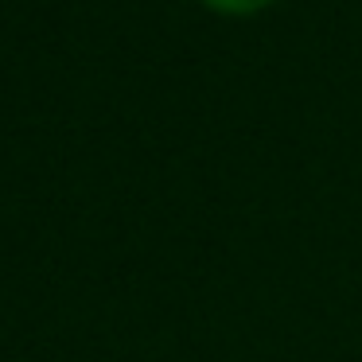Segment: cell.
Listing matches in <instances>:
<instances>
[{
	"mask_svg": "<svg viewBox=\"0 0 362 362\" xmlns=\"http://www.w3.org/2000/svg\"><path fill=\"white\" fill-rule=\"evenodd\" d=\"M203 4L214 12H222V16H253V12L269 8L276 0H203Z\"/></svg>",
	"mask_w": 362,
	"mask_h": 362,
	"instance_id": "6da1fadb",
	"label": "cell"
}]
</instances>
